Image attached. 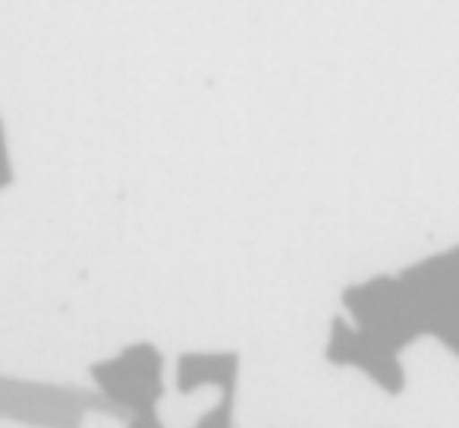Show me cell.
Masks as SVG:
<instances>
[{
    "instance_id": "6da1fadb",
    "label": "cell",
    "mask_w": 459,
    "mask_h": 428,
    "mask_svg": "<svg viewBox=\"0 0 459 428\" xmlns=\"http://www.w3.org/2000/svg\"><path fill=\"white\" fill-rule=\"evenodd\" d=\"M396 277L421 337H434L459 359V246L421 258Z\"/></svg>"
},
{
    "instance_id": "7a4b0ae2",
    "label": "cell",
    "mask_w": 459,
    "mask_h": 428,
    "mask_svg": "<svg viewBox=\"0 0 459 428\" xmlns=\"http://www.w3.org/2000/svg\"><path fill=\"white\" fill-rule=\"evenodd\" d=\"M104 406L126 419L158 413L164 397V356L152 344L123 346L117 356L101 359L89 369Z\"/></svg>"
},
{
    "instance_id": "3957f363",
    "label": "cell",
    "mask_w": 459,
    "mask_h": 428,
    "mask_svg": "<svg viewBox=\"0 0 459 428\" xmlns=\"http://www.w3.org/2000/svg\"><path fill=\"white\" fill-rule=\"evenodd\" d=\"M340 300H343L346 319L356 328H362V331H368L375 340H381L384 346H390V350L403 353L415 340H421L412 306H409L406 290H403L396 275H381L362 284H350Z\"/></svg>"
},
{
    "instance_id": "277c9868",
    "label": "cell",
    "mask_w": 459,
    "mask_h": 428,
    "mask_svg": "<svg viewBox=\"0 0 459 428\" xmlns=\"http://www.w3.org/2000/svg\"><path fill=\"white\" fill-rule=\"evenodd\" d=\"M325 359L340 369H356L368 378L375 388H381L384 394L400 397L409 384L406 365L400 362V353L384 346L381 340H375L368 331L352 325L346 315H337L331 321V334H327Z\"/></svg>"
},
{
    "instance_id": "5b68a950",
    "label": "cell",
    "mask_w": 459,
    "mask_h": 428,
    "mask_svg": "<svg viewBox=\"0 0 459 428\" xmlns=\"http://www.w3.org/2000/svg\"><path fill=\"white\" fill-rule=\"evenodd\" d=\"M202 388H217L221 394H237L239 356L227 350H192L177 359V390L183 397Z\"/></svg>"
},
{
    "instance_id": "8992f818",
    "label": "cell",
    "mask_w": 459,
    "mask_h": 428,
    "mask_svg": "<svg viewBox=\"0 0 459 428\" xmlns=\"http://www.w3.org/2000/svg\"><path fill=\"white\" fill-rule=\"evenodd\" d=\"M10 183H13V167H10L7 135H4V123H0V189H7Z\"/></svg>"
},
{
    "instance_id": "52a82bcc",
    "label": "cell",
    "mask_w": 459,
    "mask_h": 428,
    "mask_svg": "<svg viewBox=\"0 0 459 428\" xmlns=\"http://www.w3.org/2000/svg\"><path fill=\"white\" fill-rule=\"evenodd\" d=\"M126 428H167V425L160 422L158 413H152V415H135V419H126Z\"/></svg>"
}]
</instances>
